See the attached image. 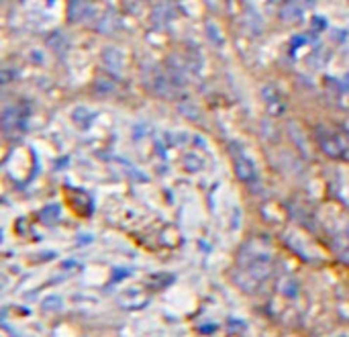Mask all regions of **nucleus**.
Segmentation results:
<instances>
[{
	"mask_svg": "<svg viewBox=\"0 0 349 337\" xmlns=\"http://www.w3.org/2000/svg\"><path fill=\"white\" fill-rule=\"evenodd\" d=\"M317 141H319L323 152L327 156H331V157H339L345 152V141L337 133H333L331 129H325V127H319L317 129Z\"/></svg>",
	"mask_w": 349,
	"mask_h": 337,
	"instance_id": "f257e3e1",
	"label": "nucleus"
},
{
	"mask_svg": "<svg viewBox=\"0 0 349 337\" xmlns=\"http://www.w3.org/2000/svg\"><path fill=\"white\" fill-rule=\"evenodd\" d=\"M102 64L107 66L109 72L119 76L125 67V53L119 47H107L102 51Z\"/></svg>",
	"mask_w": 349,
	"mask_h": 337,
	"instance_id": "20e7f679",
	"label": "nucleus"
},
{
	"mask_svg": "<svg viewBox=\"0 0 349 337\" xmlns=\"http://www.w3.org/2000/svg\"><path fill=\"white\" fill-rule=\"evenodd\" d=\"M114 82L112 80H109V78H96L94 80V90L98 92V94H109V92H112L114 90Z\"/></svg>",
	"mask_w": 349,
	"mask_h": 337,
	"instance_id": "f8f14e48",
	"label": "nucleus"
},
{
	"mask_svg": "<svg viewBox=\"0 0 349 337\" xmlns=\"http://www.w3.org/2000/svg\"><path fill=\"white\" fill-rule=\"evenodd\" d=\"M278 17H280L284 25H300L305 21V13H302L298 0H284L280 8H278Z\"/></svg>",
	"mask_w": 349,
	"mask_h": 337,
	"instance_id": "7ed1b4c3",
	"label": "nucleus"
},
{
	"mask_svg": "<svg viewBox=\"0 0 349 337\" xmlns=\"http://www.w3.org/2000/svg\"><path fill=\"white\" fill-rule=\"evenodd\" d=\"M235 170L239 174V178L245 180V182H249V180L255 178V170H253L251 159L245 157L243 154H237V152H235Z\"/></svg>",
	"mask_w": 349,
	"mask_h": 337,
	"instance_id": "0eeeda50",
	"label": "nucleus"
},
{
	"mask_svg": "<svg viewBox=\"0 0 349 337\" xmlns=\"http://www.w3.org/2000/svg\"><path fill=\"white\" fill-rule=\"evenodd\" d=\"M94 17V4L90 0H72L67 4V21L80 25V22H88Z\"/></svg>",
	"mask_w": 349,
	"mask_h": 337,
	"instance_id": "f03ea898",
	"label": "nucleus"
},
{
	"mask_svg": "<svg viewBox=\"0 0 349 337\" xmlns=\"http://www.w3.org/2000/svg\"><path fill=\"white\" fill-rule=\"evenodd\" d=\"M172 17H174L172 6L164 2V4H157L153 8V13H151V22L157 25V27H164V25H168V22L172 21Z\"/></svg>",
	"mask_w": 349,
	"mask_h": 337,
	"instance_id": "6e6552de",
	"label": "nucleus"
},
{
	"mask_svg": "<svg viewBox=\"0 0 349 337\" xmlns=\"http://www.w3.org/2000/svg\"><path fill=\"white\" fill-rule=\"evenodd\" d=\"M21 119H22V114L17 107H6L2 111V129L6 131V135L21 129Z\"/></svg>",
	"mask_w": 349,
	"mask_h": 337,
	"instance_id": "423d86ee",
	"label": "nucleus"
},
{
	"mask_svg": "<svg viewBox=\"0 0 349 337\" xmlns=\"http://www.w3.org/2000/svg\"><path fill=\"white\" fill-rule=\"evenodd\" d=\"M262 98L265 102V107L272 112H282L284 111V102H282L280 92H278V88H274L272 84H265L262 88Z\"/></svg>",
	"mask_w": 349,
	"mask_h": 337,
	"instance_id": "39448f33",
	"label": "nucleus"
},
{
	"mask_svg": "<svg viewBox=\"0 0 349 337\" xmlns=\"http://www.w3.org/2000/svg\"><path fill=\"white\" fill-rule=\"evenodd\" d=\"M116 27H119V19H116L114 13H104L96 22V29L102 35H112L116 31Z\"/></svg>",
	"mask_w": 349,
	"mask_h": 337,
	"instance_id": "9d476101",
	"label": "nucleus"
},
{
	"mask_svg": "<svg viewBox=\"0 0 349 337\" xmlns=\"http://www.w3.org/2000/svg\"><path fill=\"white\" fill-rule=\"evenodd\" d=\"M45 43H47V47H49L51 51H55V53H64V51H67V47H69V41H67V37H65L62 31H53Z\"/></svg>",
	"mask_w": 349,
	"mask_h": 337,
	"instance_id": "1a4fd4ad",
	"label": "nucleus"
},
{
	"mask_svg": "<svg viewBox=\"0 0 349 337\" xmlns=\"http://www.w3.org/2000/svg\"><path fill=\"white\" fill-rule=\"evenodd\" d=\"M206 37L211 39V41H213V43L217 45V47H223V43H225V37H223V35H220L218 27L215 25V22H211V21L206 22Z\"/></svg>",
	"mask_w": 349,
	"mask_h": 337,
	"instance_id": "9b49d317",
	"label": "nucleus"
}]
</instances>
